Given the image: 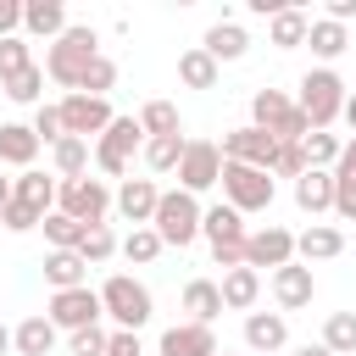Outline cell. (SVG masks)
<instances>
[{
  "instance_id": "10",
  "label": "cell",
  "mask_w": 356,
  "mask_h": 356,
  "mask_svg": "<svg viewBox=\"0 0 356 356\" xmlns=\"http://www.w3.org/2000/svg\"><path fill=\"white\" fill-rule=\"evenodd\" d=\"M56 328H67V334H78V328H95L100 317H106V306H100V289H56L50 295V312H44Z\"/></svg>"
},
{
  "instance_id": "18",
  "label": "cell",
  "mask_w": 356,
  "mask_h": 356,
  "mask_svg": "<svg viewBox=\"0 0 356 356\" xmlns=\"http://www.w3.org/2000/svg\"><path fill=\"white\" fill-rule=\"evenodd\" d=\"M284 339H289V323H284L278 312H250V317H245V345H250L256 356H278Z\"/></svg>"
},
{
  "instance_id": "13",
  "label": "cell",
  "mask_w": 356,
  "mask_h": 356,
  "mask_svg": "<svg viewBox=\"0 0 356 356\" xmlns=\"http://www.w3.org/2000/svg\"><path fill=\"white\" fill-rule=\"evenodd\" d=\"M61 122H67L72 139H100L111 128V106L100 95H67L61 100Z\"/></svg>"
},
{
  "instance_id": "39",
  "label": "cell",
  "mask_w": 356,
  "mask_h": 356,
  "mask_svg": "<svg viewBox=\"0 0 356 356\" xmlns=\"http://www.w3.org/2000/svg\"><path fill=\"white\" fill-rule=\"evenodd\" d=\"M161 250H167V245H161V234H156V228H134V234L122 239V256H128V261H139V267H145V261H156Z\"/></svg>"
},
{
  "instance_id": "52",
  "label": "cell",
  "mask_w": 356,
  "mask_h": 356,
  "mask_svg": "<svg viewBox=\"0 0 356 356\" xmlns=\"http://www.w3.org/2000/svg\"><path fill=\"white\" fill-rule=\"evenodd\" d=\"M6 350H11V328L0 323V356H6Z\"/></svg>"
},
{
  "instance_id": "45",
  "label": "cell",
  "mask_w": 356,
  "mask_h": 356,
  "mask_svg": "<svg viewBox=\"0 0 356 356\" xmlns=\"http://www.w3.org/2000/svg\"><path fill=\"white\" fill-rule=\"evenodd\" d=\"M67 345H72V356H106V350H111V334L95 323V328H78Z\"/></svg>"
},
{
  "instance_id": "3",
  "label": "cell",
  "mask_w": 356,
  "mask_h": 356,
  "mask_svg": "<svg viewBox=\"0 0 356 356\" xmlns=\"http://www.w3.org/2000/svg\"><path fill=\"white\" fill-rule=\"evenodd\" d=\"M100 306H106V317H111L117 328H128V334H139V328L150 323V312H156L150 289H145L139 278H128V273H111V278L100 284Z\"/></svg>"
},
{
  "instance_id": "24",
  "label": "cell",
  "mask_w": 356,
  "mask_h": 356,
  "mask_svg": "<svg viewBox=\"0 0 356 356\" xmlns=\"http://www.w3.org/2000/svg\"><path fill=\"white\" fill-rule=\"evenodd\" d=\"M334 211L345 217V222H356V139L339 150V161H334Z\"/></svg>"
},
{
  "instance_id": "9",
  "label": "cell",
  "mask_w": 356,
  "mask_h": 356,
  "mask_svg": "<svg viewBox=\"0 0 356 356\" xmlns=\"http://www.w3.org/2000/svg\"><path fill=\"white\" fill-rule=\"evenodd\" d=\"M139 139H145L139 117H111V128L95 139V167L111 172V178H122V172H128V156L139 150Z\"/></svg>"
},
{
  "instance_id": "5",
  "label": "cell",
  "mask_w": 356,
  "mask_h": 356,
  "mask_svg": "<svg viewBox=\"0 0 356 356\" xmlns=\"http://www.w3.org/2000/svg\"><path fill=\"white\" fill-rule=\"evenodd\" d=\"M200 217H206V211H200V200H195L189 189H167L150 228L161 234V245H178V250H184V245L200 239Z\"/></svg>"
},
{
  "instance_id": "14",
  "label": "cell",
  "mask_w": 356,
  "mask_h": 356,
  "mask_svg": "<svg viewBox=\"0 0 356 356\" xmlns=\"http://www.w3.org/2000/svg\"><path fill=\"white\" fill-rule=\"evenodd\" d=\"M295 261V234L289 228H278V222H267V228H256L250 239H245V267H289Z\"/></svg>"
},
{
  "instance_id": "41",
  "label": "cell",
  "mask_w": 356,
  "mask_h": 356,
  "mask_svg": "<svg viewBox=\"0 0 356 356\" xmlns=\"http://www.w3.org/2000/svg\"><path fill=\"white\" fill-rule=\"evenodd\" d=\"M111 83H117V61H111V56H95V67L83 72L78 95H100V100H106V89H111Z\"/></svg>"
},
{
  "instance_id": "43",
  "label": "cell",
  "mask_w": 356,
  "mask_h": 356,
  "mask_svg": "<svg viewBox=\"0 0 356 356\" xmlns=\"http://www.w3.org/2000/svg\"><path fill=\"white\" fill-rule=\"evenodd\" d=\"M17 106H28V100H39V89H44V67H28V72H17L11 83H0Z\"/></svg>"
},
{
  "instance_id": "49",
  "label": "cell",
  "mask_w": 356,
  "mask_h": 356,
  "mask_svg": "<svg viewBox=\"0 0 356 356\" xmlns=\"http://www.w3.org/2000/svg\"><path fill=\"white\" fill-rule=\"evenodd\" d=\"M106 356H145V345H139V334L117 328V334H111V350H106Z\"/></svg>"
},
{
  "instance_id": "11",
  "label": "cell",
  "mask_w": 356,
  "mask_h": 356,
  "mask_svg": "<svg viewBox=\"0 0 356 356\" xmlns=\"http://www.w3.org/2000/svg\"><path fill=\"white\" fill-rule=\"evenodd\" d=\"M222 161H245V167L273 172V161H278V139H273V134H261L256 122H245V128L222 134Z\"/></svg>"
},
{
  "instance_id": "42",
  "label": "cell",
  "mask_w": 356,
  "mask_h": 356,
  "mask_svg": "<svg viewBox=\"0 0 356 356\" xmlns=\"http://www.w3.org/2000/svg\"><path fill=\"white\" fill-rule=\"evenodd\" d=\"M111 250H122V245H117V234H111L106 222H95V228L83 234V245H78V256H83V261H106Z\"/></svg>"
},
{
  "instance_id": "17",
  "label": "cell",
  "mask_w": 356,
  "mask_h": 356,
  "mask_svg": "<svg viewBox=\"0 0 356 356\" xmlns=\"http://www.w3.org/2000/svg\"><path fill=\"white\" fill-rule=\"evenodd\" d=\"M312 267L306 261H289V267H278L273 273V295H278V306L284 312H300V306H312Z\"/></svg>"
},
{
  "instance_id": "8",
  "label": "cell",
  "mask_w": 356,
  "mask_h": 356,
  "mask_svg": "<svg viewBox=\"0 0 356 356\" xmlns=\"http://www.w3.org/2000/svg\"><path fill=\"white\" fill-rule=\"evenodd\" d=\"M111 206H117V195H111L100 178H67V184H61V195H56V211L78 217L83 228L106 222V211H111Z\"/></svg>"
},
{
  "instance_id": "40",
  "label": "cell",
  "mask_w": 356,
  "mask_h": 356,
  "mask_svg": "<svg viewBox=\"0 0 356 356\" xmlns=\"http://www.w3.org/2000/svg\"><path fill=\"white\" fill-rule=\"evenodd\" d=\"M33 56H28V39H0V83H11L17 72H28Z\"/></svg>"
},
{
  "instance_id": "20",
  "label": "cell",
  "mask_w": 356,
  "mask_h": 356,
  "mask_svg": "<svg viewBox=\"0 0 356 356\" xmlns=\"http://www.w3.org/2000/svg\"><path fill=\"white\" fill-rule=\"evenodd\" d=\"M33 156H39V134L28 128V122H0V167H33Z\"/></svg>"
},
{
  "instance_id": "1",
  "label": "cell",
  "mask_w": 356,
  "mask_h": 356,
  "mask_svg": "<svg viewBox=\"0 0 356 356\" xmlns=\"http://www.w3.org/2000/svg\"><path fill=\"white\" fill-rule=\"evenodd\" d=\"M95 56H100V39H95V28H67L50 50H44V72L61 83V89H72L78 95V83H83V72L95 67Z\"/></svg>"
},
{
  "instance_id": "23",
  "label": "cell",
  "mask_w": 356,
  "mask_h": 356,
  "mask_svg": "<svg viewBox=\"0 0 356 356\" xmlns=\"http://www.w3.org/2000/svg\"><path fill=\"white\" fill-rule=\"evenodd\" d=\"M184 312H189V323H217L222 317V284H211V278H189L184 284Z\"/></svg>"
},
{
  "instance_id": "16",
  "label": "cell",
  "mask_w": 356,
  "mask_h": 356,
  "mask_svg": "<svg viewBox=\"0 0 356 356\" xmlns=\"http://www.w3.org/2000/svg\"><path fill=\"white\" fill-rule=\"evenodd\" d=\"M22 28H28L33 39H50V44H56L72 22H67V6H61V0H22Z\"/></svg>"
},
{
  "instance_id": "28",
  "label": "cell",
  "mask_w": 356,
  "mask_h": 356,
  "mask_svg": "<svg viewBox=\"0 0 356 356\" xmlns=\"http://www.w3.org/2000/svg\"><path fill=\"white\" fill-rule=\"evenodd\" d=\"M11 345H17L22 356H50V345H56V323H50V317H22V323L11 328Z\"/></svg>"
},
{
  "instance_id": "38",
  "label": "cell",
  "mask_w": 356,
  "mask_h": 356,
  "mask_svg": "<svg viewBox=\"0 0 356 356\" xmlns=\"http://www.w3.org/2000/svg\"><path fill=\"white\" fill-rule=\"evenodd\" d=\"M83 234H89V228H83L78 217H67V211H50V217H44V239H50L56 250H78Z\"/></svg>"
},
{
  "instance_id": "31",
  "label": "cell",
  "mask_w": 356,
  "mask_h": 356,
  "mask_svg": "<svg viewBox=\"0 0 356 356\" xmlns=\"http://www.w3.org/2000/svg\"><path fill=\"white\" fill-rule=\"evenodd\" d=\"M184 150H189V139H184V134H161V139H145V161H150V172H178Z\"/></svg>"
},
{
  "instance_id": "25",
  "label": "cell",
  "mask_w": 356,
  "mask_h": 356,
  "mask_svg": "<svg viewBox=\"0 0 356 356\" xmlns=\"http://www.w3.org/2000/svg\"><path fill=\"white\" fill-rule=\"evenodd\" d=\"M56 195H61V184L44 178L39 167H28V172L17 178V195H11V200H22V206H33L39 217H50V211H56Z\"/></svg>"
},
{
  "instance_id": "48",
  "label": "cell",
  "mask_w": 356,
  "mask_h": 356,
  "mask_svg": "<svg viewBox=\"0 0 356 356\" xmlns=\"http://www.w3.org/2000/svg\"><path fill=\"white\" fill-rule=\"evenodd\" d=\"M22 28V0H0V39H17Z\"/></svg>"
},
{
  "instance_id": "22",
  "label": "cell",
  "mask_w": 356,
  "mask_h": 356,
  "mask_svg": "<svg viewBox=\"0 0 356 356\" xmlns=\"http://www.w3.org/2000/svg\"><path fill=\"white\" fill-rule=\"evenodd\" d=\"M345 250V234L339 228H328V222H312L306 234H295V256L312 267V261H334Z\"/></svg>"
},
{
  "instance_id": "35",
  "label": "cell",
  "mask_w": 356,
  "mask_h": 356,
  "mask_svg": "<svg viewBox=\"0 0 356 356\" xmlns=\"http://www.w3.org/2000/svg\"><path fill=\"white\" fill-rule=\"evenodd\" d=\"M323 345H328L334 356H356V312H328Z\"/></svg>"
},
{
  "instance_id": "27",
  "label": "cell",
  "mask_w": 356,
  "mask_h": 356,
  "mask_svg": "<svg viewBox=\"0 0 356 356\" xmlns=\"http://www.w3.org/2000/svg\"><path fill=\"white\" fill-rule=\"evenodd\" d=\"M83 273H89V261H83L78 250H50V256H44L50 289H83Z\"/></svg>"
},
{
  "instance_id": "44",
  "label": "cell",
  "mask_w": 356,
  "mask_h": 356,
  "mask_svg": "<svg viewBox=\"0 0 356 356\" xmlns=\"http://www.w3.org/2000/svg\"><path fill=\"white\" fill-rule=\"evenodd\" d=\"M33 134H39V145H61L67 139V122H61V106H39V117H33Z\"/></svg>"
},
{
  "instance_id": "54",
  "label": "cell",
  "mask_w": 356,
  "mask_h": 356,
  "mask_svg": "<svg viewBox=\"0 0 356 356\" xmlns=\"http://www.w3.org/2000/svg\"><path fill=\"white\" fill-rule=\"evenodd\" d=\"M217 356H228V350H217Z\"/></svg>"
},
{
  "instance_id": "33",
  "label": "cell",
  "mask_w": 356,
  "mask_h": 356,
  "mask_svg": "<svg viewBox=\"0 0 356 356\" xmlns=\"http://www.w3.org/2000/svg\"><path fill=\"white\" fill-rule=\"evenodd\" d=\"M339 139L328 134V128H312L306 139H300V156H306V167H323V172H334V161H339Z\"/></svg>"
},
{
  "instance_id": "32",
  "label": "cell",
  "mask_w": 356,
  "mask_h": 356,
  "mask_svg": "<svg viewBox=\"0 0 356 356\" xmlns=\"http://www.w3.org/2000/svg\"><path fill=\"white\" fill-rule=\"evenodd\" d=\"M178 78H184L189 89H217V61L195 44V50H184V56H178Z\"/></svg>"
},
{
  "instance_id": "46",
  "label": "cell",
  "mask_w": 356,
  "mask_h": 356,
  "mask_svg": "<svg viewBox=\"0 0 356 356\" xmlns=\"http://www.w3.org/2000/svg\"><path fill=\"white\" fill-rule=\"evenodd\" d=\"M44 217L33 211V206H22V200H11L6 211H0V228H11V234H28V228H39Z\"/></svg>"
},
{
  "instance_id": "53",
  "label": "cell",
  "mask_w": 356,
  "mask_h": 356,
  "mask_svg": "<svg viewBox=\"0 0 356 356\" xmlns=\"http://www.w3.org/2000/svg\"><path fill=\"white\" fill-rule=\"evenodd\" d=\"M345 122H350V128H356V95H350V100H345Z\"/></svg>"
},
{
  "instance_id": "4",
  "label": "cell",
  "mask_w": 356,
  "mask_h": 356,
  "mask_svg": "<svg viewBox=\"0 0 356 356\" xmlns=\"http://www.w3.org/2000/svg\"><path fill=\"white\" fill-rule=\"evenodd\" d=\"M250 117H256V128H261V134H273L278 145H300V139L312 134V122L300 117V106H295L289 95H278V89H256Z\"/></svg>"
},
{
  "instance_id": "34",
  "label": "cell",
  "mask_w": 356,
  "mask_h": 356,
  "mask_svg": "<svg viewBox=\"0 0 356 356\" xmlns=\"http://www.w3.org/2000/svg\"><path fill=\"white\" fill-rule=\"evenodd\" d=\"M50 156H56L61 184H67V178H89V139H72V134H67V139H61Z\"/></svg>"
},
{
  "instance_id": "21",
  "label": "cell",
  "mask_w": 356,
  "mask_h": 356,
  "mask_svg": "<svg viewBox=\"0 0 356 356\" xmlns=\"http://www.w3.org/2000/svg\"><path fill=\"white\" fill-rule=\"evenodd\" d=\"M295 206L300 211H334V172H323V167H306L300 178H295Z\"/></svg>"
},
{
  "instance_id": "15",
  "label": "cell",
  "mask_w": 356,
  "mask_h": 356,
  "mask_svg": "<svg viewBox=\"0 0 356 356\" xmlns=\"http://www.w3.org/2000/svg\"><path fill=\"white\" fill-rule=\"evenodd\" d=\"M156 206H161V189H156L150 178H122V189H117V211H122L134 228H150V222H156Z\"/></svg>"
},
{
  "instance_id": "12",
  "label": "cell",
  "mask_w": 356,
  "mask_h": 356,
  "mask_svg": "<svg viewBox=\"0 0 356 356\" xmlns=\"http://www.w3.org/2000/svg\"><path fill=\"white\" fill-rule=\"evenodd\" d=\"M217 178H222V145L189 139V150H184V161H178V184H184L189 195H200V189H211Z\"/></svg>"
},
{
  "instance_id": "37",
  "label": "cell",
  "mask_w": 356,
  "mask_h": 356,
  "mask_svg": "<svg viewBox=\"0 0 356 356\" xmlns=\"http://www.w3.org/2000/svg\"><path fill=\"white\" fill-rule=\"evenodd\" d=\"M139 128H145V139L178 134V106H172V100H145V111H139Z\"/></svg>"
},
{
  "instance_id": "47",
  "label": "cell",
  "mask_w": 356,
  "mask_h": 356,
  "mask_svg": "<svg viewBox=\"0 0 356 356\" xmlns=\"http://www.w3.org/2000/svg\"><path fill=\"white\" fill-rule=\"evenodd\" d=\"M273 172H278V178H300V172H306V156H300V145H278V161H273Z\"/></svg>"
},
{
  "instance_id": "36",
  "label": "cell",
  "mask_w": 356,
  "mask_h": 356,
  "mask_svg": "<svg viewBox=\"0 0 356 356\" xmlns=\"http://www.w3.org/2000/svg\"><path fill=\"white\" fill-rule=\"evenodd\" d=\"M306 44H312V50H317L323 61H334V56H345V44H350V33H345L339 22H328V17H323V22H312V33H306Z\"/></svg>"
},
{
  "instance_id": "51",
  "label": "cell",
  "mask_w": 356,
  "mask_h": 356,
  "mask_svg": "<svg viewBox=\"0 0 356 356\" xmlns=\"http://www.w3.org/2000/svg\"><path fill=\"white\" fill-rule=\"evenodd\" d=\"M295 356H334L328 345H306V350H295Z\"/></svg>"
},
{
  "instance_id": "50",
  "label": "cell",
  "mask_w": 356,
  "mask_h": 356,
  "mask_svg": "<svg viewBox=\"0 0 356 356\" xmlns=\"http://www.w3.org/2000/svg\"><path fill=\"white\" fill-rule=\"evenodd\" d=\"M11 195H17V178H6V172H0V211L11 206Z\"/></svg>"
},
{
  "instance_id": "6",
  "label": "cell",
  "mask_w": 356,
  "mask_h": 356,
  "mask_svg": "<svg viewBox=\"0 0 356 356\" xmlns=\"http://www.w3.org/2000/svg\"><path fill=\"white\" fill-rule=\"evenodd\" d=\"M200 234L211 239V261H217V267H228V273L245 267V239H250V234H245V217H239L234 206H211V211L200 217Z\"/></svg>"
},
{
  "instance_id": "26",
  "label": "cell",
  "mask_w": 356,
  "mask_h": 356,
  "mask_svg": "<svg viewBox=\"0 0 356 356\" xmlns=\"http://www.w3.org/2000/svg\"><path fill=\"white\" fill-rule=\"evenodd\" d=\"M306 33H312V17H306L300 6H284V11L267 22V39H273L278 50H295V44H306Z\"/></svg>"
},
{
  "instance_id": "7",
  "label": "cell",
  "mask_w": 356,
  "mask_h": 356,
  "mask_svg": "<svg viewBox=\"0 0 356 356\" xmlns=\"http://www.w3.org/2000/svg\"><path fill=\"white\" fill-rule=\"evenodd\" d=\"M222 195H228V206L245 217V211H267L273 206V172H261V167H245V161H222Z\"/></svg>"
},
{
  "instance_id": "29",
  "label": "cell",
  "mask_w": 356,
  "mask_h": 356,
  "mask_svg": "<svg viewBox=\"0 0 356 356\" xmlns=\"http://www.w3.org/2000/svg\"><path fill=\"white\" fill-rule=\"evenodd\" d=\"M211 61H239L245 50H250V39H245V28L239 22H217L211 33H206V44H200Z\"/></svg>"
},
{
  "instance_id": "2",
  "label": "cell",
  "mask_w": 356,
  "mask_h": 356,
  "mask_svg": "<svg viewBox=\"0 0 356 356\" xmlns=\"http://www.w3.org/2000/svg\"><path fill=\"white\" fill-rule=\"evenodd\" d=\"M345 100H350V95H345V78H339L334 67H312V72L300 78V100H295V106H300V117H306L312 128H334V122L345 117Z\"/></svg>"
},
{
  "instance_id": "30",
  "label": "cell",
  "mask_w": 356,
  "mask_h": 356,
  "mask_svg": "<svg viewBox=\"0 0 356 356\" xmlns=\"http://www.w3.org/2000/svg\"><path fill=\"white\" fill-rule=\"evenodd\" d=\"M256 295H261V273H256V267H234V273H222V306L245 312V306H256Z\"/></svg>"
},
{
  "instance_id": "19",
  "label": "cell",
  "mask_w": 356,
  "mask_h": 356,
  "mask_svg": "<svg viewBox=\"0 0 356 356\" xmlns=\"http://www.w3.org/2000/svg\"><path fill=\"white\" fill-rule=\"evenodd\" d=\"M161 356H217V334L206 323H178L161 334Z\"/></svg>"
}]
</instances>
